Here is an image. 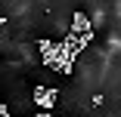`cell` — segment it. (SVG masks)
Wrapping results in <instances>:
<instances>
[{
    "instance_id": "1",
    "label": "cell",
    "mask_w": 121,
    "mask_h": 117,
    "mask_svg": "<svg viewBox=\"0 0 121 117\" xmlns=\"http://www.w3.org/2000/svg\"><path fill=\"white\" fill-rule=\"evenodd\" d=\"M56 96H59V92H56V89H50V86H37V89H34V102H37V105H43V108H50V105L56 102Z\"/></svg>"
}]
</instances>
